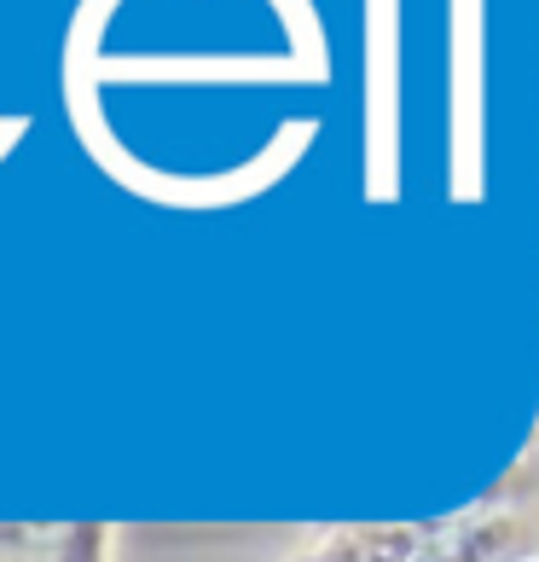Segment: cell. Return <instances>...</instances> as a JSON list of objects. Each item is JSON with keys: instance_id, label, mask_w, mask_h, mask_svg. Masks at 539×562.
Instances as JSON below:
<instances>
[{"instance_id": "1", "label": "cell", "mask_w": 539, "mask_h": 562, "mask_svg": "<svg viewBox=\"0 0 539 562\" xmlns=\"http://www.w3.org/2000/svg\"><path fill=\"white\" fill-rule=\"evenodd\" d=\"M290 562H539V441L464 510L325 528Z\"/></svg>"}, {"instance_id": "2", "label": "cell", "mask_w": 539, "mask_h": 562, "mask_svg": "<svg viewBox=\"0 0 539 562\" xmlns=\"http://www.w3.org/2000/svg\"><path fill=\"white\" fill-rule=\"evenodd\" d=\"M0 562H111L105 522H0Z\"/></svg>"}]
</instances>
